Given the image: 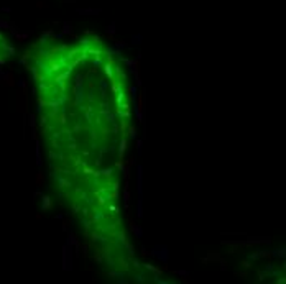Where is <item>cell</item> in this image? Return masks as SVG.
<instances>
[{"label":"cell","mask_w":286,"mask_h":284,"mask_svg":"<svg viewBox=\"0 0 286 284\" xmlns=\"http://www.w3.org/2000/svg\"><path fill=\"white\" fill-rule=\"evenodd\" d=\"M12 53H13V50L8 46V43L4 39V36L0 35V61H4L5 58L12 56Z\"/></svg>","instance_id":"1"}]
</instances>
